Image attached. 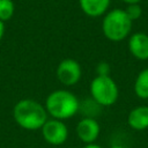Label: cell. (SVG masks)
Wrapping results in <instances>:
<instances>
[{
    "mask_svg": "<svg viewBox=\"0 0 148 148\" xmlns=\"http://www.w3.org/2000/svg\"><path fill=\"white\" fill-rule=\"evenodd\" d=\"M45 106L39 102L30 98L20 99L13 108V118L15 123L23 130H40L47 120Z\"/></svg>",
    "mask_w": 148,
    "mask_h": 148,
    "instance_id": "cell-1",
    "label": "cell"
},
{
    "mask_svg": "<svg viewBox=\"0 0 148 148\" xmlns=\"http://www.w3.org/2000/svg\"><path fill=\"white\" fill-rule=\"evenodd\" d=\"M44 106L49 116H51L53 119L64 121L79 112L80 101L72 91L66 89H57L47 95Z\"/></svg>",
    "mask_w": 148,
    "mask_h": 148,
    "instance_id": "cell-2",
    "label": "cell"
},
{
    "mask_svg": "<svg viewBox=\"0 0 148 148\" xmlns=\"http://www.w3.org/2000/svg\"><path fill=\"white\" fill-rule=\"evenodd\" d=\"M132 27L133 22L121 8L108 10L103 16L102 32L111 42H121L127 38L132 32Z\"/></svg>",
    "mask_w": 148,
    "mask_h": 148,
    "instance_id": "cell-3",
    "label": "cell"
},
{
    "mask_svg": "<svg viewBox=\"0 0 148 148\" xmlns=\"http://www.w3.org/2000/svg\"><path fill=\"white\" fill-rule=\"evenodd\" d=\"M90 97L102 108L113 105L119 96V89L116 81L109 76H95L89 86Z\"/></svg>",
    "mask_w": 148,
    "mask_h": 148,
    "instance_id": "cell-4",
    "label": "cell"
},
{
    "mask_svg": "<svg viewBox=\"0 0 148 148\" xmlns=\"http://www.w3.org/2000/svg\"><path fill=\"white\" fill-rule=\"evenodd\" d=\"M56 75L61 84L67 87L74 86L82 76V68L77 60L73 58H65L58 64Z\"/></svg>",
    "mask_w": 148,
    "mask_h": 148,
    "instance_id": "cell-5",
    "label": "cell"
},
{
    "mask_svg": "<svg viewBox=\"0 0 148 148\" xmlns=\"http://www.w3.org/2000/svg\"><path fill=\"white\" fill-rule=\"evenodd\" d=\"M43 139L52 145V146H60L66 142L68 138V128L62 120L58 119H47L43 127L40 128Z\"/></svg>",
    "mask_w": 148,
    "mask_h": 148,
    "instance_id": "cell-6",
    "label": "cell"
},
{
    "mask_svg": "<svg viewBox=\"0 0 148 148\" xmlns=\"http://www.w3.org/2000/svg\"><path fill=\"white\" fill-rule=\"evenodd\" d=\"M75 132H76V135L80 139V141H82L83 143H86V145L95 143V141L99 136L101 126L95 118L83 117L76 124Z\"/></svg>",
    "mask_w": 148,
    "mask_h": 148,
    "instance_id": "cell-7",
    "label": "cell"
},
{
    "mask_svg": "<svg viewBox=\"0 0 148 148\" xmlns=\"http://www.w3.org/2000/svg\"><path fill=\"white\" fill-rule=\"evenodd\" d=\"M130 53L138 60L148 59V35L143 31H136L128 36L127 42Z\"/></svg>",
    "mask_w": 148,
    "mask_h": 148,
    "instance_id": "cell-8",
    "label": "cell"
},
{
    "mask_svg": "<svg viewBox=\"0 0 148 148\" xmlns=\"http://www.w3.org/2000/svg\"><path fill=\"white\" fill-rule=\"evenodd\" d=\"M127 125L134 131L148 128V105H138L127 114Z\"/></svg>",
    "mask_w": 148,
    "mask_h": 148,
    "instance_id": "cell-9",
    "label": "cell"
},
{
    "mask_svg": "<svg viewBox=\"0 0 148 148\" xmlns=\"http://www.w3.org/2000/svg\"><path fill=\"white\" fill-rule=\"evenodd\" d=\"M111 0H79L81 10L89 17L104 16L110 7Z\"/></svg>",
    "mask_w": 148,
    "mask_h": 148,
    "instance_id": "cell-10",
    "label": "cell"
},
{
    "mask_svg": "<svg viewBox=\"0 0 148 148\" xmlns=\"http://www.w3.org/2000/svg\"><path fill=\"white\" fill-rule=\"evenodd\" d=\"M133 90L140 99H148V67L140 71L136 75L133 83Z\"/></svg>",
    "mask_w": 148,
    "mask_h": 148,
    "instance_id": "cell-11",
    "label": "cell"
},
{
    "mask_svg": "<svg viewBox=\"0 0 148 148\" xmlns=\"http://www.w3.org/2000/svg\"><path fill=\"white\" fill-rule=\"evenodd\" d=\"M15 13V5L13 0H0V21H9Z\"/></svg>",
    "mask_w": 148,
    "mask_h": 148,
    "instance_id": "cell-12",
    "label": "cell"
},
{
    "mask_svg": "<svg viewBox=\"0 0 148 148\" xmlns=\"http://www.w3.org/2000/svg\"><path fill=\"white\" fill-rule=\"evenodd\" d=\"M126 15L128 16V18L133 22L138 18L141 17L142 15V7L140 6V3H134V5H127V7L124 9Z\"/></svg>",
    "mask_w": 148,
    "mask_h": 148,
    "instance_id": "cell-13",
    "label": "cell"
},
{
    "mask_svg": "<svg viewBox=\"0 0 148 148\" xmlns=\"http://www.w3.org/2000/svg\"><path fill=\"white\" fill-rule=\"evenodd\" d=\"M111 72V67L106 61H99L96 66V75L97 76H109Z\"/></svg>",
    "mask_w": 148,
    "mask_h": 148,
    "instance_id": "cell-14",
    "label": "cell"
},
{
    "mask_svg": "<svg viewBox=\"0 0 148 148\" xmlns=\"http://www.w3.org/2000/svg\"><path fill=\"white\" fill-rule=\"evenodd\" d=\"M5 30H6V28H5V22L0 21V42H1V39L3 38V35H5Z\"/></svg>",
    "mask_w": 148,
    "mask_h": 148,
    "instance_id": "cell-15",
    "label": "cell"
},
{
    "mask_svg": "<svg viewBox=\"0 0 148 148\" xmlns=\"http://www.w3.org/2000/svg\"><path fill=\"white\" fill-rule=\"evenodd\" d=\"M82 148H103V147L99 146V145H97V143H89V145L83 146Z\"/></svg>",
    "mask_w": 148,
    "mask_h": 148,
    "instance_id": "cell-16",
    "label": "cell"
},
{
    "mask_svg": "<svg viewBox=\"0 0 148 148\" xmlns=\"http://www.w3.org/2000/svg\"><path fill=\"white\" fill-rule=\"evenodd\" d=\"M123 2H125L126 5H134V3H140L141 0H121Z\"/></svg>",
    "mask_w": 148,
    "mask_h": 148,
    "instance_id": "cell-17",
    "label": "cell"
},
{
    "mask_svg": "<svg viewBox=\"0 0 148 148\" xmlns=\"http://www.w3.org/2000/svg\"><path fill=\"white\" fill-rule=\"evenodd\" d=\"M110 148H126L125 146H123V145H118V143H114V145H112Z\"/></svg>",
    "mask_w": 148,
    "mask_h": 148,
    "instance_id": "cell-18",
    "label": "cell"
}]
</instances>
